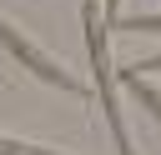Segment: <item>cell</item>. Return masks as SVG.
<instances>
[{"label":"cell","mask_w":161,"mask_h":155,"mask_svg":"<svg viewBox=\"0 0 161 155\" xmlns=\"http://www.w3.org/2000/svg\"><path fill=\"white\" fill-rule=\"evenodd\" d=\"M80 25H86V45H91V70H96V90H101L106 125H111L121 155H131V135H126V125H121V100H116V75H111V60H106V25H101L96 0H80Z\"/></svg>","instance_id":"1"},{"label":"cell","mask_w":161,"mask_h":155,"mask_svg":"<svg viewBox=\"0 0 161 155\" xmlns=\"http://www.w3.org/2000/svg\"><path fill=\"white\" fill-rule=\"evenodd\" d=\"M0 45H5V50H10V55H15V60L30 70V75H40V80H50V85H60V90H75V95H86V85H80L70 70H60L50 55H40V50H35V45H30V40H25V35H20L10 20H0Z\"/></svg>","instance_id":"2"},{"label":"cell","mask_w":161,"mask_h":155,"mask_svg":"<svg viewBox=\"0 0 161 155\" xmlns=\"http://www.w3.org/2000/svg\"><path fill=\"white\" fill-rule=\"evenodd\" d=\"M111 75H121V80H131V90H136V100H141V105H146V110H151V115L161 120V95H156L151 85H141V80L131 75V70H111Z\"/></svg>","instance_id":"3"},{"label":"cell","mask_w":161,"mask_h":155,"mask_svg":"<svg viewBox=\"0 0 161 155\" xmlns=\"http://www.w3.org/2000/svg\"><path fill=\"white\" fill-rule=\"evenodd\" d=\"M116 30H136V35H146V30H161V15H136V20H116Z\"/></svg>","instance_id":"4"},{"label":"cell","mask_w":161,"mask_h":155,"mask_svg":"<svg viewBox=\"0 0 161 155\" xmlns=\"http://www.w3.org/2000/svg\"><path fill=\"white\" fill-rule=\"evenodd\" d=\"M0 155H55V150H40V145H25V140H5V135H0Z\"/></svg>","instance_id":"5"}]
</instances>
